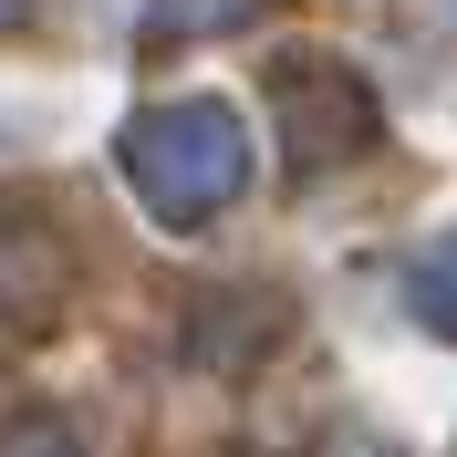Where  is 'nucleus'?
<instances>
[{
    "mask_svg": "<svg viewBox=\"0 0 457 457\" xmlns=\"http://www.w3.org/2000/svg\"><path fill=\"white\" fill-rule=\"evenodd\" d=\"M136 198L156 208V219H208V208L239 198V177H250V136H239V114L228 104H167L156 125L136 136Z\"/></svg>",
    "mask_w": 457,
    "mask_h": 457,
    "instance_id": "1",
    "label": "nucleus"
},
{
    "mask_svg": "<svg viewBox=\"0 0 457 457\" xmlns=\"http://www.w3.org/2000/svg\"><path fill=\"white\" fill-rule=\"evenodd\" d=\"M177 21H228V11H239V0H167Z\"/></svg>",
    "mask_w": 457,
    "mask_h": 457,
    "instance_id": "4",
    "label": "nucleus"
},
{
    "mask_svg": "<svg viewBox=\"0 0 457 457\" xmlns=\"http://www.w3.org/2000/svg\"><path fill=\"white\" fill-rule=\"evenodd\" d=\"M11 457H73V436H62V427H21V436H11Z\"/></svg>",
    "mask_w": 457,
    "mask_h": 457,
    "instance_id": "3",
    "label": "nucleus"
},
{
    "mask_svg": "<svg viewBox=\"0 0 457 457\" xmlns=\"http://www.w3.org/2000/svg\"><path fill=\"white\" fill-rule=\"evenodd\" d=\"M405 291H416V312H427V322L457 333V239H436V250L405 260Z\"/></svg>",
    "mask_w": 457,
    "mask_h": 457,
    "instance_id": "2",
    "label": "nucleus"
}]
</instances>
